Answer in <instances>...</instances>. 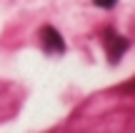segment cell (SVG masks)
<instances>
[{
	"label": "cell",
	"mask_w": 135,
	"mask_h": 133,
	"mask_svg": "<svg viewBox=\"0 0 135 133\" xmlns=\"http://www.w3.org/2000/svg\"><path fill=\"white\" fill-rule=\"evenodd\" d=\"M40 40H43V48L48 50V53H65V40H63V35H60L55 28H50V25L40 28Z\"/></svg>",
	"instance_id": "6da1fadb"
},
{
	"label": "cell",
	"mask_w": 135,
	"mask_h": 133,
	"mask_svg": "<svg viewBox=\"0 0 135 133\" xmlns=\"http://www.w3.org/2000/svg\"><path fill=\"white\" fill-rule=\"evenodd\" d=\"M93 3H95V5H100V8H113L118 0H93Z\"/></svg>",
	"instance_id": "3957f363"
},
{
	"label": "cell",
	"mask_w": 135,
	"mask_h": 133,
	"mask_svg": "<svg viewBox=\"0 0 135 133\" xmlns=\"http://www.w3.org/2000/svg\"><path fill=\"white\" fill-rule=\"evenodd\" d=\"M105 50H108V55H110V63H118V60L123 58V53L128 50V40L120 38V35H115L113 30H108L105 33Z\"/></svg>",
	"instance_id": "7a4b0ae2"
}]
</instances>
